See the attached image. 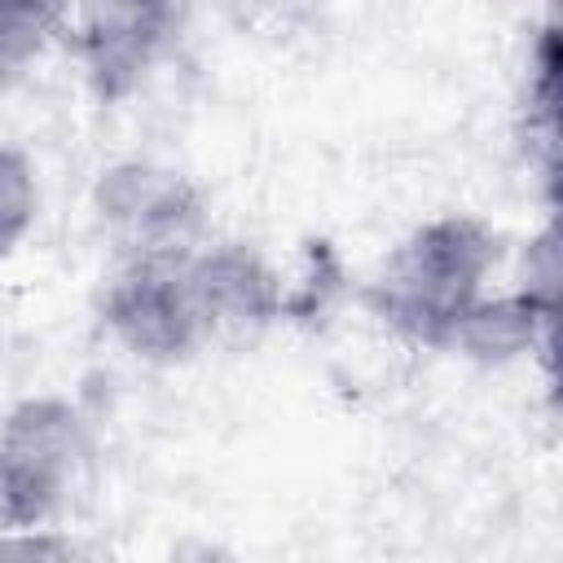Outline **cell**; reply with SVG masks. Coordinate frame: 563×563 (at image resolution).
I'll return each mask as SVG.
<instances>
[{
    "mask_svg": "<svg viewBox=\"0 0 563 563\" xmlns=\"http://www.w3.org/2000/svg\"><path fill=\"white\" fill-rule=\"evenodd\" d=\"M185 0H79V53L101 97H123L176 40Z\"/></svg>",
    "mask_w": 563,
    "mask_h": 563,
    "instance_id": "4",
    "label": "cell"
},
{
    "mask_svg": "<svg viewBox=\"0 0 563 563\" xmlns=\"http://www.w3.org/2000/svg\"><path fill=\"white\" fill-rule=\"evenodd\" d=\"M97 207L106 216V224L128 242L132 260L136 255H185L189 238L198 233V194L172 176V172H154V167H114L101 189H97Z\"/></svg>",
    "mask_w": 563,
    "mask_h": 563,
    "instance_id": "5",
    "label": "cell"
},
{
    "mask_svg": "<svg viewBox=\"0 0 563 563\" xmlns=\"http://www.w3.org/2000/svg\"><path fill=\"white\" fill-rule=\"evenodd\" d=\"M106 321L136 356H185L207 334L189 290L185 255H136L106 295Z\"/></svg>",
    "mask_w": 563,
    "mask_h": 563,
    "instance_id": "3",
    "label": "cell"
},
{
    "mask_svg": "<svg viewBox=\"0 0 563 563\" xmlns=\"http://www.w3.org/2000/svg\"><path fill=\"white\" fill-rule=\"evenodd\" d=\"M31 211H35L31 172L13 150H0V251L18 242V233L31 224Z\"/></svg>",
    "mask_w": 563,
    "mask_h": 563,
    "instance_id": "7",
    "label": "cell"
},
{
    "mask_svg": "<svg viewBox=\"0 0 563 563\" xmlns=\"http://www.w3.org/2000/svg\"><path fill=\"white\" fill-rule=\"evenodd\" d=\"M493 255V238L475 220H435L383 264L369 303L396 330L444 343L471 312Z\"/></svg>",
    "mask_w": 563,
    "mask_h": 563,
    "instance_id": "1",
    "label": "cell"
},
{
    "mask_svg": "<svg viewBox=\"0 0 563 563\" xmlns=\"http://www.w3.org/2000/svg\"><path fill=\"white\" fill-rule=\"evenodd\" d=\"M185 273H189V290L207 334L264 325L282 308V295L268 268L246 246H220L198 260H185Z\"/></svg>",
    "mask_w": 563,
    "mask_h": 563,
    "instance_id": "6",
    "label": "cell"
},
{
    "mask_svg": "<svg viewBox=\"0 0 563 563\" xmlns=\"http://www.w3.org/2000/svg\"><path fill=\"white\" fill-rule=\"evenodd\" d=\"M84 457L79 418L57 400L22 405L0 435V506L13 523L44 519Z\"/></svg>",
    "mask_w": 563,
    "mask_h": 563,
    "instance_id": "2",
    "label": "cell"
}]
</instances>
